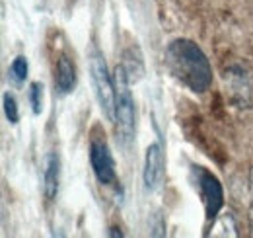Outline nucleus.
Segmentation results:
<instances>
[{"mask_svg":"<svg viewBox=\"0 0 253 238\" xmlns=\"http://www.w3.org/2000/svg\"><path fill=\"white\" fill-rule=\"evenodd\" d=\"M43 191L49 201H53L59 193V174H61V164L59 156L55 152H49L43 162Z\"/></svg>","mask_w":253,"mask_h":238,"instance_id":"obj_7","label":"nucleus"},{"mask_svg":"<svg viewBox=\"0 0 253 238\" xmlns=\"http://www.w3.org/2000/svg\"><path fill=\"white\" fill-rule=\"evenodd\" d=\"M30 104L35 116L43 112V84L41 82H32L30 84Z\"/></svg>","mask_w":253,"mask_h":238,"instance_id":"obj_11","label":"nucleus"},{"mask_svg":"<svg viewBox=\"0 0 253 238\" xmlns=\"http://www.w3.org/2000/svg\"><path fill=\"white\" fill-rule=\"evenodd\" d=\"M115 127L119 141L123 145H128L134 135V102L130 94V78L126 74L125 66L119 64L115 68Z\"/></svg>","mask_w":253,"mask_h":238,"instance_id":"obj_2","label":"nucleus"},{"mask_svg":"<svg viewBox=\"0 0 253 238\" xmlns=\"http://www.w3.org/2000/svg\"><path fill=\"white\" fill-rule=\"evenodd\" d=\"M169 74L195 94H205L212 84V66L205 51L193 39H173L164 53Z\"/></svg>","mask_w":253,"mask_h":238,"instance_id":"obj_1","label":"nucleus"},{"mask_svg":"<svg viewBox=\"0 0 253 238\" xmlns=\"http://www.w3.org/2000/svg\"><path fill=\"white\" fill-rule=\"evenodd\" d=\"M164 170H166V158H164V149L158 141L152 143L146 149L144 156V170H142V179H144V187L154 191L158 189L162 179H164Z\"/></svg>","mask_w":253,"mask_h":238,"instance_id":"obj_6","label":"nucleus"},{"mask_svg":"<svg viewBox=\"0 0 253 238\" xmlns=\"http://www.w3.org/2000/svg\"><path fill=\"white\" fill-rule=\"evenodd\" d=\"M90 164H92L95 179L101 185H115L117 183L115 160H113V154L107 147L105 139L92 137V141H90Z\"/></svg>","mask_w":253,"mask_h":238,"instance_id":"obj_5","label":"nucleus"},{"mask_svg":"<svg viewBox=\"0 0 253 238\" xmlns=\"http://www.w3.org/2000/svg\"><path fill=\"white\" fill-rule=\"evenodd\" d=\"M2 104H4V114H6L8 121H10L12 125H16V123L20 121V112H18V104H16L14 96H12L10 92H6V94L2 96Z\"/></svg>","mask_w":253,"mask_h":238,"instance_id":"obj_12","label":"nucleus"},{"mask_svg":"<svg viewBox=\"0 0 253 238\" xmlns=\"http://www.w3.org/2000/svg\"><path fill=\"white\" fill-rule=\"evenodd\" d=\"M76 84V70L72 60L68 59L66 55H61L57 60V74H55V86L59 90L61 96H66L74 90Z\"/></svg>","mask_w":253,"mask_h":238,"instance_id":"obj_8","label":"nucleus"},{"mask_svg":"<svg viewBox=\"0 0 253 238\" xmlns=\"http://www.w3.org/2000/svg\"><path fill=\"white\" fill-rule=\"evenodd\" d=\"M109 237H123V233H121L119 229H111V233H109Z\"/></svg>","mask_w":253,"mask_h":238,"instance_id":"obj_14","label":"nucleus"},{"mask_svg":"<svg viewBox=\"0 0 253 238\" xmlns=\"http://www.w3.org/2000/svg\"><path fill=\"white\" fill-rule=\"evenodd\" d=\"M28 59L24 57V55H20V57H16V59L12 60V64H10V78L16 82V84H22V82H26V78H28Z\"/></svg>","mask_w":253,"mask_h":238,"instance_id":"obj_10","label":"nucleus"},{"mask_svg":"<svg viewBox=\"0 0 253 238\" xmlns=\"http://www.w3.org/2000/svg\"><path fill=\"white\" fill-rule=\"evenodd\" d=\"M250 195H252V215H250V219H252V231H253V168H252V176H250Z\"/></svg>","mask_w":253,"mask_h":238,"instance_id":"obj_13","label":"nucleus"},{"mask_svg":"<svg viewBox=\"0 0 253 238\" xmlns=\"http://www.w3.org/2000/svg\"><path fill=\"white\" fill-rule=\"evenodd\" d=\"M209 237H238V227L232 215H218L212 221Z\"/></svg>","mask_w":253,"mask_h":238,"instance_id":"obj_9","label":"nucleus"},{"mask_svg":"<svg viewBox=\"0 0 253 238\" xmlns=\"http://www.w3.org/2000/svg\"><path fill=\"white\" fill-rule=\"evenodd\" d=\"M90 74L95 88V98L99 102L103 116L109 121H115V82L111 80L105 59L97 49H94L90 55Z\"/></svg>","mask_w":253,"mask_h":238,"instance_id":"obj_4","label":"nucleus"},{"mask_svg":"<svg viewBox=\"0 0 253 238\" xmlns=\"http://www.w3.org/2000/svg\"><path fill=\"white\" fill-rule=\"evenodd\" d=\"M189 179L193 187H195V191L201 197L207 221H214L220 215V209L224 205V191H222L220 179L216 178L211 170H207L205 166H197V164L191 166Z\"/></svg>","mask_w":253,"mask_h":238,"instance_id":"obj_3","label":"nucleus"}]
</instances>
